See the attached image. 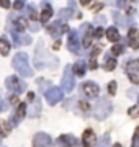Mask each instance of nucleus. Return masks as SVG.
<instances>
[{
  "label": "nucleus",
  "mask_w": 139,
  "mask_h": 147,
  "mask_svg": "<svg viewBox=\"0 0 139 147\" xmlns=\"http://www.w3.org/2000/svg\"><path fill=\"white\" fill-rule=\"evenodd\" d=\"M34 65H36L38 69H54L56 65H57V59L54 57V56H51V54L44 49V44L43 41L38 42V47L36 51H34Z\"/></svg>",
  "instance_id": "nucleus-1"
},
{
  "label": "nucleus",
  "mask_w": 139,
  "mask_h": 147,
  "mask_svg": "<svg viewBox=\"0 0 139 147\" xmlns=\"http://www.w3.org/2000/svg\"><path fill=\"white\" fill-rule=\"evenodd\" d=\"M13 69H15L18 74H22L23 77H31L33 70L28 64V56L26 53H16L15 57H13V62H11Z\"/></svg>",
  "instance_id": "nucleus-2"
},
{
  "label": "nucleus",
  "mask_w": 139,
  "mask_h": 147,
  "mask_svg": "<svg viewBox=\"0 0 139 147\" xmlns=\"http://www.w3.org/2000/svg\"><path fill=\"white\" fill-rule=\"evenodd\" d=\"M111 113V103H110V100H107V98H100V100L96 101L95 108H93V116H95L96 119H105L108 115Z\"/></svg>",
  "instance_id": "nucleus-3"
},
{
  "label": "nucleus",
  "mask_w": 139,
  "mask_h": 147,
  "mask_svg": "<svg viewBox=\"0 0 139 147\" xmlns=\"http://www.w3.org/2000/svg\"><path fill=\"white\" fill-rule=\"evenodd\" d=\"M5 85H7V88L10 90V92H13V93H22V92L26 90V84H23L16 75H10V77H7V79H5Z\"/></svg>",
  "instance_id": "nucleus-4"
},
{
  "label": "nucleus",
  "mask_w": 139,
  "mask_h": 147,
  "mask_svg": "<svg viewBox=\"0 0 139 147\" xmlns=\"http://www.w3.org/2000/svg\"><path fill=\"white\" fill-rule=\"evenodd\" d=\"M61 87H62V92H72L75 87V79L74 74H72V67H65L64 75H62V82H61Z\"/></svg>",
  "instance_id": "nucleus-5"
},
{
  "label": "nucleus",
  "mask_w": 139,
  "mask_h": 147,
  "mask_svg": "<svg viewBox=\"0 0 139 147\" xmlns=\"http://www.w3.org/2000/svg\"><path fill=\"white\" fill-rule=\"evenodd\" d=\"M33 146L34 147H54L51 136L46 134V132H38L34 136V139H33Z\"/></svg>",
  "instance_id": "nucleus-6"
},
{
  "label": "nucleus",
  "mask_w": 139,
  "mask_h": 147,
  "mask_svg": "<svg viewBox=\"0 0 139 147\" xmlns=\"http://www.w3.org/2000/svg\"><path fill=\"white\" fill-rule=\"evenodd\" d=\"M46 100L49 105H56L62 100V90L59 87H51L49 90H46Z\"/></svg>",
  "instance_id": "nucleus-7"
},
{
  "label": "nucleus",
  "mask_w": 139,
  "mask_h": 147,
  "mask_svg": "<svg viewBox=\"0 0 139 147\" xmlns=\"http://www.w3.org/2000/svg\"><path fill=\"white\" fill-rule=\"evenodd\" d=\"M67 46H69L70 53H74V54L80 53V41H79V34H77V31H70L69 39H67Z\"/></svg>",
  "instance_id": "nucleus-8"
},
{
  "label": "nucleus",
  "mask_w": 139,
  "mask_h": 147,
  "mask_svg": "<svg viewBox=\"0 0 139 147\" xmlns=\"http://www.w3.org/2000/svg\"><path fill=\"white\" fill-rule=\"evenodd\" d=\"M82 90H84V93L88 96V98H95L98 96L100 93V88H98V85L95 82H85V84L82 85Z\"/></svg>",
  "instance_id": "nucleus-9"
},
{
  "label": "nucleus",
  "mask_w": 139,
  "mask_h": 147,
  "mask_svg": "<svg viewBox=\"0 0 139 147\" xmlns=\"http://www.w3.org/2000/svg\"><path fill=\"white\" fill-rule=\"evenodd\" d=\"M26 115H28V111H26V105H25V103L18 105V106H16L15 115L11 116V126H16V124H18V123H20V121H22Z\"/></svg>",
  "instance_id": "nucleus-10"
},
{
  "label": "nucleus",
  "mask_w": 139,
  "mask_h": 147,
  "mask_svg": "<svg viewBox=\"0 0 139 147\" xmlns=\"http://www.w3.org/2000/svg\"><path fill=\"white\" fill-rule=\"evenodd\" d=\"M62 21L59 20V21H56L54 25H51V26H48V30H49V33H51V36L53 38H57V36H61V33L62 31H67V26L65 25H61Z\"/></svg>",
  "instance_id": "nucleus-11"
},
{
  "label": "nucleus",
  "mask_w": 139,
  "mask_h": 147,
  "mask_svg": "<svg viewBox=\"0 0 139 147\" xmlns=\"http://www.w3.org/2000/svg\"><path fill=\"white\" fill-rule=\"evenodd\" d=\"M75 146H77V139L74 136L64 134V136L59 137V147H75Z\"/></svg>",
  "instance_id": "nucleus-12"
},
{
  "label": "nucleus",
  "mask_w": 139,
  "mask_h": 147,
  "mask_svg": "<svg viewBox=\"0 0 139 147\" xmlns=\"http://www.w3.org/2000/svg\"><path fill=\"white\" fill-rule=\"evenodd\" d=\"M82 142H84V147H93L95 146V132L92 131V129H87L84 132Z\"/></svg>",
  "instance_id": "nucleus-13"
},
{
  "label": "nucleus",
  "mask_w": 139,
  "mask_h": 147,
  "mask_svg": "<svg viewBox=\"0 0 139 147\" xmlns=\"http://www.w3.org/2000/svg\"><path fill=\"white\" fill-rule=\"evenodd\" d=\"M128 42L129 46L133 49H139V31L138 30H129V34H128Z\"/></svg>",
  "instance_id": "nucleus-14"
},
{
  "label": "nucleus",
  "mask_w": 139,
  "mask_h": 147,
  "mask_svg": "<svg viewBox=\"0 0 139 147\" xmlns=\"http://www.w3.org/2000/svg\"><path fill=\"white\" fill-rule=\"evenodd\" d=\"M13 39H15L16 46H26L31 42V36L23 34V33H13Z\"/></svg>",
  "instance_id": "nucleus-15"
},
{
  "label": "nucleus",
  "mask_w": 139,
  "mask_h": 147,
  "mask_svg": "<svg viewBox=\"0 0 139 147\" xmlns=\"http://www.w3.org/2000/svg\"><path fill=\"white\" fill-rule=\"evenodd\" d=\"M26 28V23L23 21V18H15L11 21V33H23Z\"/></svg>",
  "instance_id": "nucleus-16"
},
{
  "label": "nucleus",
  "mask_w": 139,
  "mask_h": 147,
  "mask_svg": "<svg viewBox=\"0 0 139 147\" xmlns=\"http://www.w3.org/2000/svg\"><path fill=\"white\" fill-rule=\"evenodd\" d=\"M39 113H41V101L38 100V98H34V100H33V103H31V106H30L28 116H30V118H36Z\"/></svg>",
  "instance_id": "nucleus-17"
},
{
  "label": "nucleus",
  "mask_w": 139,
  "mask_h": 147,
  "mask_svg": "<svg viewBox=\"0 0 139 147\" xmlns=\"http://www.w3.org/2000/svg\"><path fill=\"white\" fill-rule=\"evenodd\" d=\"M53 16V7L49 3H43V11H41V21L43 23H48Z\"/></svg>",
  "instance_id": "nucleus-18"
},
{
  "label": "nucleus",
  "mask_w": 139,
  "mask_h": 147,
  "mask_svg": "<svg viewBox=\"0 0 139 147\" xmlns=\"http://www.w3.org/2000/svg\"><path fill=\"white\" fill-rule=\"evenodd\" d=\"M82 31H85L82 44H84L85 47H88V46H90V42H92V36H93V31H92V28H90V26H87V25H84V26H82Z\"/></svg>",
  "instance_id": "nucleus-19"
},
{
  "label": "nucleus",
  "mask_w": 139,
  "mask_h": 147,
  "mask_svg": "<svg viewBox=\"0 0 139 147\" xmlns=\"http://www.w3.org/2000/svg\"><path fill=\"white\" fill-rule=\"evenodd\" d=\"M126 72H128V75H131V74H138V72H139V59L129 61L128 65H126Z\"/></svg>",
  "instance_id": "nucleus-20"
},
{
  "label": "nucleus",
  "mask_w": 139,
  "mask_h": 147,
  "mask_svg": "<svg viewBox=\"0 0 139 147\" xmlns=\"http://www.w3.org/2000/svg\"><path fill=\"white\" fill-rule=\"evenodd\" d=\"M72 70H74L75 75L82 77V75L85 74V62H84V61H79V62H75V64H74V67H72Z\"/></svg>",
  "instance_id": "nucleus-21"
},
{
  "label": "nucleus",
  "mask_w": 139,
  "mask_h": 147,
  "mask_svg": "<svg viewBox=\"0 0 139 147\" xmlns=\"http://www.w3.org/2000/svg\"><path fill=\"white\" fill-rule=\"evenodd\" d=\"M107 38L110 39V41L116 42L118 39H119V33H118L116 28H108V30H107Z\"/></svg>",
  "instance_id": "nucleus-22"
},
{
  "label": "nucleus",
  "mask_w": 139,
  "mask_h": 147,
  "mask_svg": "<svg viewBox=\"0 0 139 147\" xmlns=\"http://www.w3.org/2000/svg\"><path fill=\"white\" fill-rule=\"evenodd\" d=\"M10 44H8V41H7V39H3V38H2V39H0V54H2V56H7V54L10 53Z\"/></svg>",
  "instance_id": "nucleus-23"
},
{
  "label": "nucleus",
  "mask_w": 139,
  "mask_h": 147,
  "mask_svg": "<svg viewBox=\"0 0 139 147\" xmlns=\"http://www.w3.org/2000/svg\"><path fill=\"white\" fill-rule=\"evenodd\" d=\"M26 15H28V18H30L31 21H36V18H38L36 7H34V5H28L26 7Z\"/></svg>",
  "instance_id": "nucleus-24"
},
{
  "label": "nucleus",
  "mask_w": 139,
  "mask_h": 147,
  "mask_svg": "<svg viewBox=\"0 0 139 147\" xmlns=\"http://www.w3.org/2000/svg\"><path fill=\"white\" fill-rule=\"evenodd\" d=\"M8 132H10V124L7 121L0 119V136H8Z\"/></svg>",
  "instance_id": "nucleus-25"
},
{
  "label": "nucleus",
  "mask_w": 139,
  "mask_h": 147,
  "mask_svg": "<svg viewBox=\"0 0 139 147\" xmlns=\"http://www.w3.org/2000/svg\"><path fill=\"white\" fill-rule=\"evenodd\" d=\"M70 16H72V10H70V8H69V10H65V8H64V10L59 11V20H61V21L69 20Z\"/></svg>",
  "instance_id": "nucleus-26"
},
{
  "label": "nucleus",
  "mask_w": 139,
  "mask_h": 147,
  "mask_svg": "<svg viewBox=\"0 0 139 147\" xmlns=\"http://www.w3.org/2000/svg\"><path fill=\"white\" fill-rule=\"evenodd\" d=\"M116 67V61L113 57H107L105 59V70H113Z\"/></svg>",
  "instance_id": "nucleus-27"
},
{
  "label": "nucleus",
  "mask_w": 139,
  "mask_h": 147,
  "mask_svg": "<svg viewBox=\"0 0 139 147\" xmlns=\"http://www.w3.org/2000/svg\"><path fill=\"white\" fill-rule=\"evenodd\" d=\"M110 142H111V141H110V136L105 134V136L98 141V146H96V147H110Z\"/></svg>",
  "instance_id": "nucleus-28"
},
{
  "label": "nucleus",
  "mask_w": 139,
  "mask_h": 147,
  "mask_svg": "<svg viewBox=\"0 0 139 147\" xmlns=\"http://www.w3.org/2000/svg\"><path fill=\"white\" fill-rule=\"evenodd\" d=\"M123 51H124V47L121 46V44H115V46H113V49H111L113 56H119V54H123Z\"/></svg>",
  "instance_id": "nucleus-29"
},
{
  "label": "nucleus",
  "mask_w": 139,
  "mask_h": 147,
  "mask_svg": "<svg viewBox=\"0 0 139 147\" xmlns=\"http://www.w3.org/2000/svg\"><path fill=\"white\" fill-rule=\"evenodd\" d=\"M129 116L131 118H138L139 116V105H136V106H133V108H129Z\"/></svg>",
  "instance_id": "nucleus-30"
},
{
  "label": "nucleus",
  "mask_w": 139,
  "mask_h": 147,
  "mask_svg": "<svg viewBox=\"0 0 139 147\" xmlns=\"http://www.w3.org/2000/svg\"><path fill=\"white\" fill-rule=\"evenodd\" d=\"M131 147H139V127L136 129V132H134V136H133V144H131Z\"/></svg>",
  "instance_id": "nucleus-31"
},
{
  "label": "nucleus",
  "mask_w": 139,
  "mask_h": 147,
  "mask_svg": "<svg viewBox=\"0 0 139 147\" xmlns=\"http://www.w3.org/2000/svg\"><path fill=\"white\" fill-rule=\"evenodd\" d=\"M108 92H110V95L116 93V82H110L108 84Z\"/></svg>",
  "instance_id": "nucleus-32"
},
{
  "label": "nucleus",
  "mask_w": 139,
  "mask_h": 147,
  "mask_svg": "<svg viewBox=\"0 0 139 147\" xmlns=\"http://www.w3.org/2000/svg\"><path fill=\"white\" fill-rule=\"evenodd\" d=\"M26 0H15V10H22Z\"/></svg>",
  "instance_id": "nucleus-33"
},
{
  "label": "nucleus",
  "mask_w": 139,
  "mask_h": 147,
  "mask_svg": "<svg viewBox=\"0 0 139 147\" xmlns=\"http://www.w3.org/2000/svg\"><path fill=\"white\" fill-rule=\"evenodd\" d=\"M38 85H39V90H44V88H46L44 85H51V84L46 82V80H38Z\"/></svg>",
  "instance_id": "nucleus-34"
},
{
  "label": "nucleus",
  "mask_w": 139,
  "mask_h": 147,
  "mask_svg": "<svg viewBox=\"0 0 139 147\" xmlns=\"http://www.w3.org/2000/svg\"><path fill=\"white\" fill-rule=\"evenodd\" d=\"M0 5L3 8H10V0H0Z\"/></svg>",
  "instance_id": "nucleus-35"
},
{
  "label": "nucleus",
  "mask_w": 139,
  "mask_h": 147,
  "mask_svg": "<svg viewBox=\"0 0 139 147\" xmlns=\"http://www.w3.org/2000/svg\"><path fill=\"white\" fill-rule=\"evenodd\" d=\"M98 64H96V57H92L90 59V69H96Z\"/></svg>",
  "instance_id": "nucleus-36"
},
{
  "label": "nucleus",
  "mask_w": 139,
  "mask_h": 147,
  "mask_svg": "<svg viewBox=\"0 0 139 147\" xmlns=\"http://www.w3.org/2000/svg\"><path fill=\"white\" fill-rule=\"evenodd\" d=\"M103 33H105V31H103L102 28H98V30L95 31V38H102V36H103Z\"/></svg>",
  "instance_id": "nucleus-37"
},
{
  "label": "nucleus",
  "mask_w": 139,
  "mask_h": 147,
  "mask_svg": "<svg viewBox=\"0 0 139 147\" xmlns=\"http://www.w3.org/2000/svg\"><path fill=\"white\" fill-rule=\"evenodd\" d=\"M30 28H31L33 31H38V30H39V25H38V23H31V25H30Z\"/></svg>",
  "instance_id": "nucleus-38"
},
{
  "label": "nucleus",
  "mask_w": 139,
  "mask_h": 147,
  "mask_svg": "<svg viewBox=\"0 0 139 147\" xmlns=\"http://www.w3.org/2000/svg\"><path fill=\"white\" fill-rule=\"evenodd\" d=\"M102 3H96V5H93V8H92V10H93V11H98V10H100V8H102Z\"/></svg>",
  "instance_id": "nucleus-39"
},
{
  "label": "nucleus",
  "mask_w": 139,
  "mask_h": 147,
  "mask_svg": "<svg viewBox=\"0 0 139 147\" xmlns=\"http://www.w3.org/2000/svg\"><path fill=\"white\" fill-rule=\"evenodd\" d=\"M16 101H18V98H16V95H13V96L10 98V103H11V105H15Z\"/></svg>",
  "instance_id": "nucleus-40"
},
{
  "label": "nucleus",
  "mask_w": 139,
  "mask_h": 147,
  "mask_svg": "<svg viewBox=\"0 0 139 147\" xmlns=\"http://www.w3.org/2000/svg\"><path fill=\"white\" fill-rule=\"evenodd\" d=\"M90 2H92V0H80V3H82V5H88Z\"/></svg>",
  "instance_id": "nucleus-41"
},
{
  "label": "nucleus",
  "mask_w": 139,
  "mask_h": 147,
  "mask_svg": "<svg viewBox=\"0 0 139 147\" xmlns=\"http://www.w3.org/2000/svg\"><path fill=\"white\" fill-rule=\"evenodd\" d=\"M113 147H123V146H121V144H115Z\"/></svg>",
  "instance_id": "nucleus-42"
},
{
  "label": "nucleus",
  "mask_w": 139,
  "mask_h": 147,
  "mask_svg": "<svg viewBox=\"0 0 139 147\" xmlns=\"http://www.w3.org/2000/svg\"><path fill=\"white\" fill-rule=\"evenodd\" d=\"M0 142H2V139H0Z\"/></svg>",
  "instance_id": "nucleus-43"
}]
</instances>
